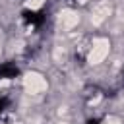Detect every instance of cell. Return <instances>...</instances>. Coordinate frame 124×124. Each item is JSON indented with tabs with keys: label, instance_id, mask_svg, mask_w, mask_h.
Returning a JSON list of instances; mask_svg holds the SVG:
<instances>
[{
	"label": "cell",
	"instance_id": "1",
	"mask_svg": "<svg viewBox=\"0 0 124 124\" xmlns=\"http://www.w3.org/2000/svg\"><path fill=\"white\" fill-rule=\"evenodd\" d=\"M21 17H23V23H25L27 27H31V29H39V27L45 23V14H41V12L25 10V12L21 14Z\"/></svg>",
	"mask_w": 124,
	"mask_h": 124
},
{
	"label": "cell",
	"instance_id": "4",
	"mask_svg": "<svg viewBox=\"0 0 124 124\" xmlns=\"http://www.w3.org/2000/svg\"><path fill=\"white\" fill-rule=\"evenodd\" d=\"M87 124H99V120H97V118H89V120H87Z\"/></svg>",
	"mask_w": 124,
	"mask_h": 124
},
{
	"label": "cell",
	"instance_id": "2",
	"mask_svg": "<svg viewBox=\"0 0 124 124\" xmlns=\"http://www.w3.org/2000/svg\"><path fill=\"white\" fill-rule=\"evenodd\" d=\"M17 74H19V68H17L14 62H6V64L0 66V78H2V79H12V78H16Z\"/></svg>",
	"mask_w": 124,
	"mask_h": 124
},
{
	"label": "cell",
	"instance_id": "3",
	"mask_svg": "<svg viewBox=\"0 0 124 124\" xmlns=\"http://www.w3.org/2000/svg\"><path fill=\"white\" fill-rule=\"evenodd\" d=\"M6 105H8V99H6L4 95H0V114L4 112V108H6Z\"/></svg>",
	"mask_w": 124,
	"mask_h": 124
}]
</instances>
